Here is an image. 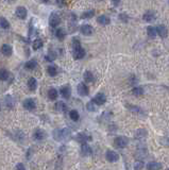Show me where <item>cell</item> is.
<instances>
[{
    "mask_svg": "<svg viewBox=\"0 0 169 170\" xmlns=\"http://www.w3.org/2000/svg\"><path fill=\"white\" fill-rule=\"evenodd\" d=\"M1 52L3 53V56H10L12 54V47L10 46V45H8V44H4L1 47Z\"/></svg>",
    "mask_w": 169,
    "mask_h": 170,
    "instance_id": "19",
    "label": "cell"
},
{
    "mask_svg": "<svg viewBox=\"0 0 169 170\" xmlns=\"http://www.w3.org/2000/svg\"><path fill=\"white\" fill-rule=\"evenodd\" d=\"M128 108H129L130 111L133 112L134 114H138L139 112H140V108H138V106H135V105H128Z\"/></svg>",
    "mask_w": 169,
    "mask_h": 170,
    "instance_id": "37",
    "label": "cell"
},
{
    "mask_svg": "<svg viewBox=\"0 0 169 170\" xmlns=\"http://www.w3.org/2000/svg\"><path fill=\"white\" fill-rule=\"evenodd\" d=\"M129 144V139L127 138L126 136H118L114 139V146L118 149H123L126 148Z\"/></svg>",
    "mask_w": 169,
    "mask_h": 170,
    "instance_id": "2",
    "label": "cell"
},
{
    "mask_svg": "<svg viewBox=\"0 0 169 170\" xmlns=\"http://www.w3.org/2000/svg\"><path fill=\"white\" fill-rule=\"evenodd\" d=\"M112 2H113L114 4H115V6H117V4H118V3L120 2V0H112Z\"/></svg>",
    "mask_w": 169,
    "mask_h": 170,
    "instance_id": "41",
    "label": "cell"
},
{
    "mask_svg": "<svg viewBox=\"0 0 169 170\" xmlns=\"http://www.w3.org/2000/svg\"><path fill=\"white\" fill-rule=\"evenodd\" d=\"M105 158L108 162H111V163H115V162L119 160V155L117 154L115 151H113V150H108L106 153H105Z\"/></svg>",
    "mask_w": 169,
    "mask_h": 170,
    "instance_id": "3",
    "label": "cell"
},
{
    "mask_svg": "<svg viewBox=\"0 0 169 170\" xmlns=\"http://www.w3.org/2000/svg\"><path fill=\"white\" fill-rule=\"evenodd\" d=\"M97 22L101 26H106L111 22V19H110V17L106 15H101L97 18Z\"/></svg>",
    "mask_w": 169,
    "mask_h": 170,
    "instance_id": "17",
    "label": "cell"
},
{
    "mask_svg": "<svg viewBox=\"0 0 169 170\" xmlns=\"http://www.w3.org/2000/svg\"><path fill=\"white\" fill-rule=\"evenodd\" d=\"M33 137H34V139H36V140H44V139L46 138L47 137V134H46V132L44 130H40V129H37L35 132H34V134H33Z\"/></svg>",
    "mask_w": 169,
    "mask_h": 170,
    "instance_id": "13",
    "label": "cell"
},
{
    "mask_svg": "<svg viewBox=\"0 0 169 170\" xmlns=\"http://www.w3.org/2000/svg\"><path fill=\"white\" fill-rule=\"evenodd\" d=\"M155 18H156V14H155L153 11H151V10L147 11V12L144 14V16H143V19H144L145 22H154V20H155Z\"/></svg>",
    "mask_w": 169,
    "mask_h": 170,
    "instance_id": "7",
    "label": "cell"
},
{
    "mask_svg": "<svg viewBox=\"0 0 169 170\" xmlns=\"http://www.w3.org/2000/svg\"><path fill=\"white\" fill-rule=\"evenodd\" d=\"M76 139H77L79 142H81V144H86V142L90 140L92 137H90L88 134L84 133V132H81V133H78V135L76 136Z\"/></svg>",
    "mask_w": 169,
    "mask_h": 170,
    "instance_id": "10",
    "label": "cell"
},
{
    "mask_svg": "<svg viewBox=\"0 0 169 170\" xmlns=\"http://www.w3.org/2000/svg\"><path fill=\"white\" fill-rule=\"evenodd\" d=\"M69 117H70L71 120L78 121V120H79V118H80V115H79L78 111H76V110H72V111L69 112Z\"/></svg>",
    "mask_w": 169,
    "mask_h": 170,
    "instance_id": "30",
    "label": "cell"
},
{
    "mask_svg": "<svg viewBox=\"0 0 169 170\" xmlns=\"http://www.w3.org/2000/svg\"><path fill=\"white\" fill-rule=\"evenodd\" d=\"M43 2H45V3H47V2H49V0H42Z\"/></svg>",
    "mask_w": 169,
    "mask_h": 170,
    "instance_id": "42",
    "label": "cell"
},
{
    "mask_svg": "<svg viewBox=\"0 0 169 170\" xmlns=\"http://www.w3.org/2000/svg\"><path fill=\"white\" fill-rule=\"evenodd\" d=\"M92 101L95 102L97 105H102V104H104L105 101H106V97H105L104 94L99 93V94H97L95 97H94Z\"/></svg>",
    "mask_w": 169,
    "mask_h": 170,
    "instance_id": "8",
    "label": "cell"
},
{
    "mask_svg": "<svg viewBox=\"0 0 169 170\" xmlns=\"http://www.w3.org/2000/svg\"><path fill=\"white\" fill-rule=\"evenodd\" d=\"M95 16V10H88L84 12L82 15H81V18L82 19H88V18H92Z\"/></svg>",
    "mask_w": 169,
    "mask_h": 170,
    "instance_id": "25",
    "label": "cell"
},
{
    "mask_svg": "<svg viewBox=\"0 0 169 170\" xmlns=\"http://www.w3.org/2000/svg\"><path fill=\"white\" fill-rule=\"evenodd\" d=\"M28 87L30 90H35L37 88V81L36 79H34V78H30L28 81Z\"/></svg>",
    "mask_w": 169,
    "mask_h": 170,
    "instance_id": "24",
    "label": "cell"
},
{
    "mask_svg": "<svg viewBox=\"0 0 169 170\" xmlns=\"http://www.w3.org/2000/svg\"><path fill=\"white\" fill-rule=\"evenodd\" d=\"M83 78H84V81L87 82V83H90V82H94L95 80V77H94V74H92V71H85L83 74Z\"/></svg>",
    "mask_w": 169,
    "mask_h": 170,
    "instance_id": "21",
    "label": "cell"
},
{
    "mask_svg": "<svg viewBox=\"0 0 169 170\" xmlns=\"http://www.w3.org/2000/svg\"><path fill=\"white\" fill-rule=\"evenodd\" d=\"M16 16L18 17L19 19H25L27 17V10L24 6H18L16 9Z\"/></svg>",
    "mask_w": 169,
    "mask_h": 170,
    "instance_id": "15",
    "label": "cell"
},
{
    "mask_svg": "<svg viewBox=\"0 0 169 170\" xmlns=\"http://www.w3.org/2000/svg\"><path fill=\"white\" fill-rule=\"evenodd\" d=\"M9 78V71L6 69H0V80L6 81Z\"/></svg>",
    "mask_w": 169,
    "mask_h": 170,
    "instance_id": "34",
    "label": "cell"
},
{
    "mask_svg": "<svg viewBox=\"0 0 169 170\" xmlns=\"http://www.w3.org/2000/svg\"><path fill=\"white\" fill-rule=\"evenodd\" d=\"M86 108H87V111L89 112H95L96 110H97V108H96V103L94 101H89L87 104H86Z\"/></svg>",
    "mask_w": 169,
    "mask_h": 170,
    "instance_id": "35",
    "label": "cell"
},
{
    "mask_svg": "<svg viewBox=\"0 0 169 170\" xmlns=\"http://www.w3.org/2000/svg\"><path fill=\"white\" fill-rule=\"evenodd\" d=\"M47 72H48L50 77H56V74H58V69H56V66H49V67L47 68Z\"/></svg>",
    "mask_w": 169,
    "mask_h": 170,
    "instance_id": "31",
    "label": "cell"
},
{
    "mask_svg": "<svg viewBox=\"0 0 169 170\" xmlns=\"http://www.w3.org/2000/svg\"><path fill=\"white\" fill-rule=\"evenodd\" d=\"M80 31L83 35L88 36V35H92V34L94 33V28H92L90 25H83V26H81Z\"/></svg>",
    "mask_w": 169,
    "mask_h": 170,
    "instance_id": "12",
    "label": "cell"
},
{
    "mask_svg": "<svg viewBox=\"0 0 169 170\" xmlns=\"http://www.w3.org/2000/svg\"><path fill=\"white\" fill-rule=\"evenodd\" d=\"M132 94L136 97L143 96V95H144V88L140 86H135L132 90Z\"/></svg>",
    "mask_w": 169,
    "mask_h": 170,
    "instance_id": "27",
    "label": "cell"
},
{
    "mask_svg": "<svg viewBox=\"0 0 169 170\" xmlns=\"http://www.w3.org/2000/svg\"><path fill=\"white\" fill-rule=\"evenodd\" d=\"M0 28L2 29H9L10 28V22L3 17H0Z\"/></svg>",
    "mask_w": 169,
    "mask_h": 170,
    "instance_id": "33",
    "label": "cell"
},
{
    "mask_svg": "<svg viewBox=\"0 0 169 170\" xmlns=\"http://www.w3.org/2000/svg\"><path fill=\"white\" fill-rule=\"evenodd\" d=\"M56 111H58V112H66L67 106H66V104H65L64 102L58 101L56 104Z\"/></svg>",
    "mask_w": 169,
    "mask_h": 170,
    "instance_id": "29",
    "label": "cell"
},
{
    "mask_svg": "<svg viewBox=\"0 0 169 170\" xmlns=\"http://www.w3.org/2000/svg\"><path fill=\"white\" fill-rule=\"evenodd\" d=\"M147 34H148V36L150 37V38H154V37L156 36V34H157L156 28H154V27H152V26H149V27H147Z\"/></svg>",
    "mask_w": 169,
    "mask_h": 170,
    "instance_id": "22",
    "label": "cell"
},
{
    "mask_svg": "<svg viewBox=\"0 0 169 170\" xmlns=\"http://www.w3.org/2000/svg\"><path fill=\"white\" fill-rule=\"evenodd\" d=\"M72 54H74V58L76 60H81L85 56V50H84L81 46L77 47V48H74Z\"/></svg>",
    "mask_w": 169,
    "mask_h": 170,
    "instance_id": "4",
    "label": "cell"
},
{
    "mask_svg": "<svg viewBox=\"0 0 169 170\" xmlns=\"http://www.w3.org/2000/svg\"><path fill=\"white\" fill-rule=\"evenodd\" d=\"M56 36L58 37V40H63L66 36V33H65V30L63 28H58L56 32Z\"/></svg>",
    "mask_w": 169,
    "mask_h": 170,
    "instance_id": "28",
    "label": "cell"
},
{
    "mask_svg": "<svg viewBox=\"0 0 169 170\" xmlns=\"http://www.w3.org/2000/svg\"><path fill=\"white\" fill-rule=\"evenodd\" d=\"M16 170H26V168H25V166H24V164L19 163V164L16 165Z\"/></svg>",
    "mask_w": 169,
    "mask_h": 170,
    "instance_id": "40",
    "label": "cell"
},
{
    "mask_svg": "<svg viewBox=\"0 0 169 170\" xmlns=\"http://www.w3.org/2000/svg\"><path fill=\"white\" fill-rule=\"evenodd\" d=\"M36 66H37V62L35 60H30V61H28L25 64V68L28 69V70H33V69L36 68Z\"/></svg>",
    "mask_w": 169,
    "mask_h": 170,
    "instance_id": "23",
    "label": "cell"
},
{
    "mask_svg": "<svg viewBox=\"0 0 169 170\" xmlns=\"http://www.w3.org/2000/svg\"><path fill=\"white\" fill-rule=\"evenodd\" d=\"M144 167V163L141 161H137L134 163V170H141Z\"/></svg>",
    "mask_w": 169,
    "mask_h": 170,
    "instance_id": "38",
    "label": "cell"
},
{
    "mask_svg": "<svg viewBox=\"0 0 169 170\" xmlns=\"http://www.w3.org/2000/svg\"><path fill=\"white\" fill-rule=\"evenodd\" d=\"M147 136H148L147 130H145V129H138L135 132V134H134V138L137 139V140H144Z\"/></svg>",
    "mask_w": 169,
    "mask_h": 170,
    "instance_id": "9",
    "label": "cell"
},
{
    "mask_svg": "<svg viewBox=\"0 0 169 170\" xmlns=\"http://www.w3.org/2000/svg\"><path fill=\"white\" fill-rule=\"evenodd\" d=\"M156 30H157V34H159L162 38H165V37H167V35H168V30H167V28L165 26H163V25L157 26Z\"/></svg>",
    "mask_w": 169,
    "mask_h": 170,
    "instance_id": "16",
    "label": "cell"
},
{
    "mask_svg": "<svg viewBox=\"0 0 169 170\" xmlns=\"http://www.w3.org/2000/svg\"><path fill=\"white\" fill-rule=\"evenodd\" d=\"M92 153V148L87 144H82L81 146V154L83 156H88Z\"/></svg>",
    "mask_w": 169,
    "mask_h": 170,
    "instance_id": "18",
    "label": "cell"
},
{
    "mask_svg": "<svg viewBox=\"0 0 169 170\" xmlns=\"http://www.w3.org/2000/svg\"><path fill=\"white\" fill-rule=\"evenodd\" d=\"M24 108L29 110V111H32V110H34V108H36V103H35V101L33 99L28 98V99H26L24 101Z\"/></svg>",
    "mask_w": 169,
    "mask_h": 170,
    "instance_id": "14",
    "label": "cell"
},
{
    "mask_svg": "<svg viewBox=\"0 0 169 170\" xmlns=\"http://www.w3.org/2000/svg\"><path fill=\"white\" fill-rule=\"evenodd\" d=\"M56 58V54L54 52H49V54L46 56V60L47 61H49V62H52V61H54Z\"/></svg>",
    "mask_w": 169,
    "mask_h": 170,
    "instance_id": "39",
    "label": "cell"
},
{
    "mask_svg": "<svg viewBox=\"0 0 169 170\" xmlns=\"http://www.w3.org/2000/svg\"><path fill=\"white\" fill-rule=\"evenodd\" d=\"M60 22H61V18H60V16L56 15V13H53L50 15V18H49V25L52 27V28H56L60 25Z\"/></svg>",
    "mask_w": 169,
    "mask_h": 170,
    "instance_id": "6",
    "label": "cell"
},
{
    "mask_svg": "<svg viewBox=\"0 0 169 170\" xmlns=\"http://www.w3.org/2000/svg\"><path fill=\"white\" fill-rule=\"evenodd\" d=\"M43 40H40V38H37V40H35L33 42V45H32V47H33L34 50H38L40 48H42L43 47Z\"/></svg>",
    "mask_w": 169,
    "mask_h": 170,
    "instance_id": "32",
    "label": "cell"
},
{
    "mask_svg": "<svg viewBox=\"0 0 169 170\" xmlns=\"http://www.w3.org/2000/svg\"><path fill=\"white\" fill-rule=\"evenodd\" d=\"M0 111H1V105H0Z\"/></svg>",
    "mask_w": 169,
    "mask_h": 170,
    "instance_id": "43",
    "label": "cell"
},
{
    "mask_svg": "<svg viewBox=\"0 0 169 170\" xmlns=\"http://www.w3.org/2000/svg\"><path fill=\"white\" fill-rule=\"evenodd\" d=\"M162 168V164L157 162H150L147 165V170H160Z\"/></svg>",
    "mask_w": 169,
    "mask_h": 170,
    "instance_id": "20",
    "label": "cell"
},
{
    "mask_svg": "<svg viewBox=\"0 0 169 170\" xmlns=\"http://www.w3.org/2000/svg\"><path fill=\"white\" fill-rule=\"evenodd\" d=\"M58 90H56V88H50L49 90H48V98H49L50 100H56V98H58Z\"/></svg>",
    "mask_w": 169,
    "mask_h": 170,
    "instance_id": "26",
    "label": "cell"
},
{
    "mask_svg": "<svg viewBox=\"0 0 169 170\" xmlns=\"http://www.w3.org/2000/svg\"><path fill=\"white\" fill-rule=\"evenodd\" d=\"M77 90H78V94L82 97L87 96V95L89 94V88L87 87V85H86L85 83H80L79 84L78 87H77Z\"/></svg>",
    "mask_w": 169,
    "mask_h": 170,
    "instance_id": "5",
    "label": "cell"
},
{
    "mask_svg": "<svg viewBox=\"0 0 169 170\" xmlns=\"http://www.w3.org/2000/svg\"><path fill=\"white\" fill-rule=\"evenodd\" d=\"M53 137L56 140L61 142V140H66L70 137V131L68 129H58L53 132Z\"/></svg>",
    "mask_w": 169,
    "mask_h": 170,
    "instance_id": "1",
    "label": "cell"
},
{
    "mask_svg": "<svg viewBox=\"0 0 169 170\" xmlns=\"http://www.w3.org/2000/svg\"><path fill=\"white\" fill-rule=\"evenodd\" d=\"M4 101H6V106H8V108H12L13 106H14V100H13V98L11 96L6 97Z\"/></svg>",
    "mask_w": 169,
    "mask_h": 170,
    "instance_id": "36",
    "label": "cell"
},
{
    "mask_svg": "<svg viewBox=\"0 0 169 170\" xmlns=\"http://www.w3.org/2000/svg\"><path fill=\"white\" fill-rule=\"evenodd\" d=\"M60 93H61L62 97L65 98V99H69L71 96V90H70V86H68V85H65V86L61 87V90H60Z\"/></svg>",
    "mask_w": 169,
    "mask_h": 170,
    "instance_id": "11",
    "label": "cell"
},
{
    "mask_svg": "<svg viewBox=\"0 0 169 170\" xmlns=\"http://www.w3.org/2000/svg\"><path fill=\"white\" fill-rule=\"evenodd\" d=\"M166 170H169V168H168V169H166Z\"/></svg>",
    "mask_w": 169,
    "mask_h": 170,
    "instance_id": "44",
    "label": "cell"
}]
</instances>
